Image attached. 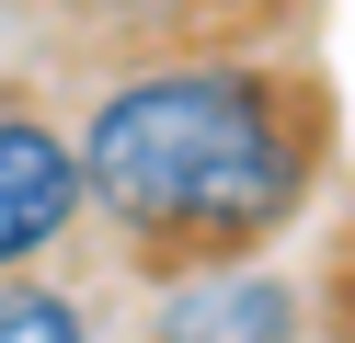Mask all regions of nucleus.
Returning a JSON list of instances; mask_svg holds the SVG:
<instances>
[{
  "label": "nucleus",
  "instance_id": "1",
  "mask_svg": "<svg viewBox=\"0 0 355 343\" xmlns=\"http://www.w3.org/2000/svg\"><path fill=\"white\" fill-rule=\"evenodd\" d=\"M69 160H80V206H103L161 263H184V252L218 263L230 240L275 229L309 183L298 103L252 69H218V58L115 80Z\"/></svg>",
  "mask_w": 355,
  "mask_h": 343
},
{
  "label": "nucleus",
  "instance_id": "2",
  "mask_svg": "<svg viewBox=\"0 0 355 343\" xmlns=\"http://www.w3.org/2000/svg\"><path fill=\"white\" fill-rule=\"evenodd\" d=\"M80 218V160L46 114H0V274L46 263Z\"/></svg>",
  "mask_w": 355,
  "mask_h": 343
},
{
  "label": "nucleus",
  "instance_id": "3",
  "mask_svg": "<svg viewBox=\"0 0 355 343\" xmlns=\"http://www.w3.org/2000/svg\"><path fill=\"white\" fill-rule=\"evenodd\" d=\"M149 343H298V286L252 263H195L149 309Z\"/></svg>",
  "mask_w": 355,
  "mask_h": 343
},
{
  "label": "nucleus",
  "instance_id": "4",
  "mask_svg": "<svg viewBox=\"0 0 355 343\" xmlns=\"http://www.w3.org/2000/svg\"><path fill=\"white\" fill-rule=\"evenodd\" d=\"M0 343H92V309L69 286H0Z\"/></svg>",
  "mask_w": 355,
  "mask_h": 343
}]
</instances>
